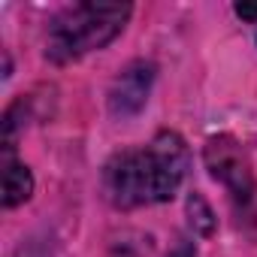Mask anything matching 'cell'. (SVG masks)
I'll use <instances>...</instances> for the list:
<instances>
[{"instance_id": "3957f363", "label": "cell", "mask_w": 257, "mask_h": 257, "mask_svg": "<svg viewBox=\"0 0 257 257\" xmlns=\"http://www.w3.org/2000/svg\"><path fill=\"white\" fill-rule=\"evenodd\" d=\"M206 167L209 173L230 188V194L242 203H248L254 197V176L248 167V158L242 152V146L230 137H215L206 143Z\"/></svg>"}, {"instance_id": "5b68a950", "label": "cell", "mask_w": 257, "mask_h": 257, "mask_svg": "<svg viewBox=\"0 0 257 257\" xmlns=\"http://www.w3.org/2000/svg\"><path fill=\"white\" fill-rule=\"evenodd\" d=\"M34 194V176L25 164H16L7 158V170H4V206L13 209L19 203H25Z\"/></svg>"}, {"instance_id": "ba28073f", "label": "cell", "mask_w": 257, "mask_h": 257, "mask_svg": "<svg viewBox=\"0 0 257 257\" xmlns=\"http://www.w3.org/2000/svg\"><path fill=\"white\" fill-rule=\"evenodd\" d=\"M170 257H194V248H191L185 239H179V245L170 251Z\"/></svg>"}, {"instance_id": "277c9868", "label": "cell", "mask_w": 257, "mask_h": 257, "mask_svg": "<svg viewBox=\"0 0 257 257\" xmlns=\"http://www.w3.org/2000/svg\"><path fill=\"white\" fill-rule=\"evenodd\" d=\"M152 82H155V64L134 61L131 67H124L121 76L115 79L112 91H109V109H112V115L115 118L137 115L146 106V100H149Z\"/></svg>"}, {"instance_id": "8992f818", "label": "cell", "mask_w": 257, "mask_h": 257, "mask_svg": "<svg viewBox=\"0 0 257 257\" xmlns=\"http://www.w3.org/2000/svg\"><path fill=\"white\" fill-rule=\"evenodd\" d=\"M188 215H191V224H194V230H200L203 236H209V233L215 230L212 209L206 206V200H203L200 194H194V197L188 200Z\"/></svg>"}, {"instance_id": "6da1fadb", "label": "cell", "mask_w": 257, "mask_h": 257, "mask_svg": "<svg viewBox=\"0 0 257 257\" xmlns=\"http://www.w3.org/2000/svg\"><path fill=\"white\" fill-rule=\"evenodd\" d=\"M188 146L176 131H161L152 143L127 149L106 164V197L121 209L167 203L188 176Z\"/></svg>"}, {"instance_id": "52a82bcc", "label": "cell", "mask_w": 257, "mask_h": 257, "mask_svg": "<svg viewBox=\"0 0 257 257\" xmlns=\"http://www.w3.org/2000/svg\"><path fill=\"white\" fill-rule=\"evenodd\" d=\"M236 16L245 19V22H257V7H251V4H236Z\"/></svg>"}, {"instance_id": "7a4b0ae2", "label": "cell", "mask_w": 257, "mask_h": 257, "mask_svg": "<svg viewBox=\"0 0 257 257\" xmlns=\"http://www.w3.org/2000/svg\"><path fill=\"white\" fill-rule=\"evenodd\" d=\"M127 19H131V4H76L52 22L46 55L55 64H70L109 46L124 31Z\"/></svg>"}]
</instances>
